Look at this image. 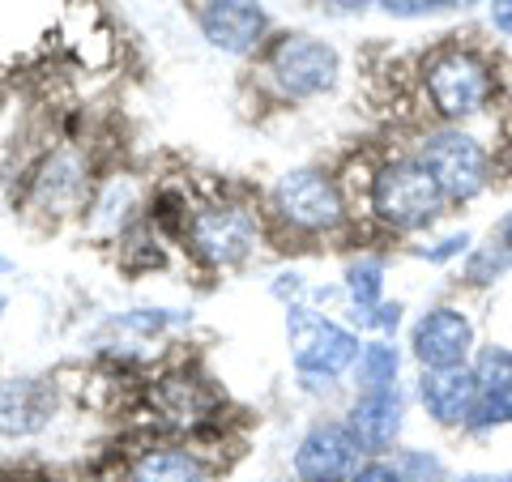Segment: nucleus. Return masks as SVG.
Segmentation results:
<instances>
[{
    "label": "nucleus",
    "instance_id": "39448f33",
    "mask_svg": "<svg viewBox=\"0 0 512 482\" xmlns=\"http://www.w3.org/2000/svg\"><path fill=\"white\" fill-rule=\"evenodd\" d=\"M419 163L436 175V184L448 201H470L491 180V158L478 146V137L461 133V128H440L427 133L419 146Z\"/></svg>",
    "mask_w": 512,
    "mask_h": 482
},
{
    "label": "nucleus",
    "instance_id": "a878e982",
    "mask_svg": "<svg viewBox=\"0 0 512 482\" xmlns=\"http://www.w3.org/2000/svg\"><path fill=\"white\" fill-rule=\"evenodd\" d=\"M397 320H402V303H380V308L363 320V325H376V329H384V333H393L397 329Z\"/></svg>",
    "mask_w": 512,
    "mask_h": 482
},
{
    "label": "nucleus",
    "instance_id": "a211bd4d",
    "mask_svg": "<svg viewBox=\"0 0 512 482\" xmlns=\"http://www.w3.org/2000/svg\"><path fill=\"white\" fill-rule=\"evenodd\" d=\"M380 291H384V265L380 261H355L346 269V295L363 312V320L380 308Z\"/></svg>",
    "mask_w": 512,
    "mask_h": 482
},
{
    "label": "nucleus",
    "instance_id": "6e6552de",
    "mask_svg": "<svg viewBox=\"0 0 512 482\" xmlns=\"http://www.w3.org/2000/svg\"><path fill=\"white\" fill-rule=\"evenodd\" d=\"M359 453L363 448L346 423H316L299 440L291 470L299 482H346L359 470Z\"/></svg>",
    "mask_w": 512,
    "mask_h": 482
},
{
    "label": "nucleus",
    "instance_id": "4be33fe9",
    "mask_svg": "<svg viewBox=\"0 0 512 482\" xmlns=\"http://www.w3.org/2000/svg\"><path fill=\"white\" fill-rule=\"evenodd\" d=\"M508 265H512V252H508L504 244H491V248H483V252H478L474 261L466 265V278H470V282H495Z\"/></svg>",
    "mask_w": 512,
    "mask_h": 482
},
{
    "label": "nucleus",
    "instance_id": "2eb2a0df",
    "mask_svg": "<svg viewBox=\"0 0 512 482\" xmlns=\"http://www.w3.org/2000/svg\"><path fill=\"white\" fill-rule=\"evenodd\" d=\"M128 482H205V465L184 448H150L133 461Z\"/></svg>",
    "mask_w": 512,
    "mask_h": 482
},
{
    "label": "nucleus",
    "instance_id": "0eeeda50",
    "mask_svg": "<svg viewBox=\"0 0 512 482\" xmlns=\"http://www.w3.org/2000/svg\"><path fill=\"white\" fill-rule=\"evenodd\" d=\"M188 244L214 269H231L256 248V218L244 205H210L188 218Z\"/></svg>",
    "mask_w": 512,
    "mask_h": 482
},
{
    "label": "nucleus",
    "instance_id": "393cba45",
    "mask_svg": "<svg viewBox=\"0 0 512 482\" xmlns=\"http://www.w3.org/2000/svg\"><path fill=\"white\" fill-rule=\"evenodd\" d=\"M466 244H470V235L461 231V235H448V239H440V244H431V248H419V256L423 261H448V256L466 252Z\"/></svg>",
    "mask_w": 512,
    "mask_h": 482
},
{
    "label": "nucleus",
    "instance_id": "9d476101",
    "mask_svg": "<svg viewBox=\"0 0 512 482\" xmlns=\"http://www.w3.org/2000/svg\"><path fill=\"white\" fill-rule=\"evenodd\" d=\"M201 35L227 56H244L265 39V9L256 0H210L201 9Z\"/></svg>",
    "mask_w": 512,
    "mask_h": 482
},
{
    "label": "nucleus",
    "instance_id": "f257e3e1",
    "mask_svg": "<svg viewBox=\"0 0 512 482\" xmlns=\"http://www.w3.org/2000/svg\"><path fill=\"white\" fill-rule=\"evenodd\" d=\"M367 201H372V214L393 231H419L440 214L444 192L419 158H393L372 175Z\"/></svg>",
    "mask_w": 512,
    "mask_h": 482
},
{
    "label": "nucleus",
    "instance_id": "aec40b11",
    "mask_svg": "<svg viewBox=\"0 0 512 482\" xmlns=\"http://www.w3.org/2000/svg\"><path fill=\"white\" fill-rule=\"evenodd\" d=\"M504 423H512V397H487V393H478L474 414H470V427L474 431H491V427H504Z\"/></svg>",
    "mask_w": 512,
    "mask_h": 482
},
{
    "label": "nucleus",
    "instance_id": "f3484780",
    "mask_svg": "<svg viewBox=\"0 0 512 482\" xmlns=\"http://www.w3.org/2000/svg\"><path fill=\"white\" fill-rule=\"evenodd\" d=\"M397 346L389 342H367L355 359V384L363 393H376V389H397Z\"/></svg>",
    "mask_w": 512,
    "mask_h": 482
},
{
    "label": "nucleus",
    "instance_id": "5701e85b",
    "mask_svg": "<svg viewBox=\"0 0 512 482\" xmlns=\"http://www.w3.org/2000/svg\"><path fill=\"white\" fill-rule=\"evenodd\" d=\"M346 482H406V478H402V470H397V465H389V461L372 457V461H363L359 470L350 474Z\"/></svg>",
    "mask_w": 512,
    "mask_h": 482
},
{
    "label": "nucleus",
    "instance_id": "cd10ccee",
    "mask_svg": "<svg viewBox=\"0 0 512 482\" xmlns=\"http://www.w3.org/2000/svg\"><path fill=\"white\" fill-rule=\"evenodd\" d=\"M333 9H342V13H359V9H367L372 0H329Z\"/></svg>",
    "mask_w": 512,
    "mask_h": 482
},
{
    "label": "nucleus",
    "instance_id": "7ed1b4c3",
    "mask_svg": "<svg viewBox=\"0 0 512 482\" xmlns=\"http://www.w3.org/2000/svg\"><path fill=\"white\" fill-rule=\"evenodd\" d=\"M286 342H291V363L303 376L316 380L342 376L346 367H355L363 350L359 337L342 329L338 320L316 316L312 308H299V303H291V312H286Z\"/></svg>",
    "mask_w": 512,
    "mask_h": 482
},
{
    "label": "nucleus",
    "instance_id": "ddd939ff",
    "mask_svg": "<svg viewBox=\"0 0 512 482\" xmlns=\"http://www.w3.org/2000/svg\"><path fill=\"white\" fill-rule=\"evenodd\" d=\"M419 393H423V406L431 419L444 427H457V423H470L474 401H478V380L470 367H444V372L423 376Z\"/></svg>",
    "mask_w": 512,
    "mask_h": 482
},
{
    "label": "nucleus",
    "instance_id": "bb28decb",
    "mask_svg": "<svg viewBox=\"0 0 512 482\" xmlns=\"http://www.w3.org/2000/svg\"><path fill=\"white\" fill-rule=\"evenodd\" d=\"M491 26L512 39V0H491Z\"/></svg>",
    "mask_w": 512,
    "mask_h": 482
},
{
    "label": "nucleus",
    "instance_id": "6ab92c4d",
    "mask_svg": "<svg viewBox=\"0 0 512 482\" xmlns=\"http://www.w3.org/2000/svg\"><path fill=\"white\" fill-rule=\"evenodd\" d=\"M470 372L478 380V393H487V397H512V350L487 346Z\"/></svg>",
    "mask_w": 512,
    "mask_h": 482
},
{
    "label": "nucleus",
    "instance_id": "20e7f679",
    "mask_svg": "<svg viewBox=\"0 0 512 482\" xmlns=\"http://www.w3.org/2000/svg\"><path fill=\"white\" fill-rule=\"evenodd\" d=\"M274 214L299 235H325L333 227H342L346 201H342V188L325 171L299 167V171H286L274 184Z\"/></svg>",
    "mask_w": 512,
    "mask_h": 482
},
{
    "label": "nucleus",
    "instance_id": "f8f14e48",
    "mask_svg": "<svg viewBox=\"0 0 512 482\" xmlns=\"http://www.w3.org/2000/svg\"><path fill=\"white\" fill-rule=\"evenodd\" d=\"M402 423H406V401L397 389H376V393H363L355 406H350V436L359 440L363 453L380 457L384 448H393L397 436H402Z\"/></svg>",
    "mask_w": 512,
    "mask_h": 482
},
{
    "label": "nucleus",
    "instance_id": "1a4fd4ad",
    "mask_svg": "<svg viewBox=\"0 0 512 482\" xmlns=\"http://www.w3.org/2000/svg\"><path fill=\"white\" fill-rule=\"evenodd\" d=\"M410 350L427 372H444V367H461L474 350V325L466 312L457 308H431L414 320Z\"/></svg>",
    "mask_w": 512,
    "mask_h": 482
},
{
    "label": "nucleus",
    "instance_id": "c756f323",
    "mask_svg": "<svg viewBox=\"0 0 512 482\" xmlns=\"http://www.w3.org/2000/svg\"><path fill=\"white\" fill-rule=\"evenodd\" d=\"M500 244H504V248L512 252V214L504 218V227H500Z\"/></svg>",
    "mask_w": 512,
    "mask_h": 482
},
{
    "label": "nucleus",
    "instance_id": "dca6fc26",
    "mask_svg": "<svg viewBox=\"0 0 512 482\" xmlns=\"http://www.w3.org/2000/svg\"><path fill=\"white\" fill-rule=\"evenodd\" d=\"M82 192H86V171L73 154H56L39 175V205H47V210H69Z\"/></svg>",
    "mask_w": 512,
    "mask_h": 482
},
{
    "label": "nucleus",
    "instance_id": "423d86ee",
    "mask_svg": "<svg viewBox=\"0 0 512 482\" xmlns=\"http://www.w3.org/2000/svg\"><path fill=\"white\" fill-rule=\"evenodd\" d=\"M269 73L291 99H316L338 86V52L312 35H282L269 47Z\"/></svg>",
    "mask_w": 512,
    "mask_h": 482
},
{
    "label": "nucleus",
    "instance_id": "c85d7f7f",
    "mask_svg": "<svg viewBox=\"0 0 512 482\" xmlns=\"http://www.w3.org/2000/svg\"><path fill=\"white\" fill-rule=\"evenodd\" d=\"M461 482H512V474H466Z\"/></svg>",
    "mask_w": 512,
    "mask_h": 482
},
{
    "label": "nucleus",
    "instance_id": "b1692460",
    "mask_svg": "<svg viewBox=\"0 0 512 482\" xmlns=\"http://www.w3.org/2000/svg\"><path fill=\"white\" fill-rule=\"evenodd\" d=\"M384 13H393V18H427V13L444 9V0H380Z\"/></svg>",
    "mask_w": 512,
    "mask_h": 482
},
{
    "label": "nucleus",
    "instance_id": "9b49d317",
    "mask_svg": "<svg viewBox=\"0 0 512 482\" xmlns=\"http://www.w3.org/2000/svg\"><path fill=\"white\" fill-rule=\"evenodd\" d=\"M56 410V393L52 384L39 376H18V380H0V436L18 440V436H35L52 423Z\"/></svg>",
    "mask_w": 512,
    "mask_h": 482
},
{
    "label": "nucleus",
    "instance_id": "7c9ffc66",
    "mask_svg": "<svg viewBox=\"0 0 512 482\" xmlns=\"http://www.w3.org/2000/svg\"><path fill=\"white\" fill-rule=\"evenodd\" d=\"M470 5H478V0H444V9H470Z\"/></svg>",
    "mask_w": 512,
    "mask_h": 482
},
{
    "label": "nucleus",
    "instance_id": "4468645a",
    "mask_svg": "<svg viewBox=\"0 0 512 482\" xmlns=\"http://www.w3.org/2000/svg\"><path fill=\"white\" fill-rule=\"evenodd\" d=\"M154 406L163 410L171 423L188 427V423H197V419H205V414L214 410V397H210V389H205L197 376L180 372V376H167L154 389Z\"/></svg>",
    "mask_w": 512,
    "mask_h": 482
},
{
    "label": "nucleus",
    "instance_id": "f03ea898",
    "mask_svg": "<svg viewBox=\"0 0 512 482\" xmlns=\"http://www.w3.org/2000/svg\"><path fill=\"white\" fill-rule=\"evenodd\" d=\"M423 86H427V99L436 107V116L444 120L478 116L495 99L491 64L478 52H466V47H444V52L431 56L423 69Z\"/></svg>",
    "mask_w": 512,
    "mask_h": 482
},
{
    "label": "nucleus",
    "instance_id": "2f4dec72",
    "mask_svg": "<svg viewBox=\"0 0 512 482\" xmlns=\"http://www.w3.org/2000/svg\"><path fill=\"white\" fill-rule=\"evenodd\" d=\"M0 312H5V295H0Z\"/></svg>",
    "mask_w": 512,
    "mask_h": 482
},
{
    "label": "nucleus",
    "instance_id": "412c9836",
    "mask_svg": "<svg viewBox=\"0 0 512 482\" xmlns=\"http://www.w3.org/2000/svg\"><path fill=\"white\" fill-rule=\"evenodd\" d=\"M397 470H402L406 482H444V461L431 453H419V448L397 457Z\"/></svg>",
    "mask_w": 512,
    "mask_h": 482
}]
</instances>
